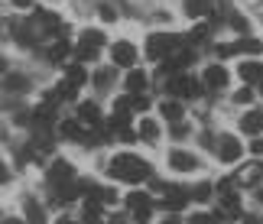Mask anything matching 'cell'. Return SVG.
<instances>
[{
	"label": "cell",
	"mask_w": 263,
	"mask_h": 224,
	"mask_svg": "<svg viewBox=\"0 0 263 224\" xmlns=\"http://www.w3.org/2000/svg\"><path fill=\"white\" fill-rule=\"evenodd\" d=\"M107 176H114V179H124V182H143L153 176V169H149V162L146 159H140L134 156V153H120V156L110 159V166H107Z\"/></svg>",
	"instance_id": "obj_1"
},
{
	"label": "cell",
	"mask_w": 263,
	"mask_h": 224,
	"mask_svg": "<svg viewBox=\"0 0 263 224\" xmlns=\"http://www.w3.org/2000/svg\"><path fill=\"white\" fill-rule=\"evenodd\" d=\"M176 46H179V36H173V33H153L146 39V55L159 62V59H166Z\"/></svg>",
	"instance_id": "obj_2"
},
{
	"label": "cell",
	"mask_w": 263,
	"mask_h": 224,
	"mask_svg": "<svg viewBox=\"0 0 263 224\" xmlns=\"http://www.w3.org/2000/svg\"><path fill=\"white\" fill-rule=\"evenodd\" d=\"M110 62H117L124 68H134L137 65V46L134 43H114L110 46Z\"/></svg>",
	"instance_id": "obj_3"
},
{
	"label": "cell",
	"mask_w": 263,
	"mask_h": 224,
	"mask_svg": "<svg viewBox=\"0 0 263 224\" xmlns=\"http://www.w3.org/2000/svg\"><path fill=\"white\" fill-rule=\"evenodd\" d=\"M169 91H173V95H179V98H198V95H201L198 81L192 78V75H179V78H173V81H169Z\"/></svg>",
	"instance_id": "obj_4"
},
{
	"label": "cell",
	"mask_w": 263,
	"mask_h": 224,
	"mask_svg": "<svg viewBox=\"0 0 263 224\" xmlns=\"http://www.w3.org/2000/svg\"><path fill=\"white\" fill-rule=\"evenodd\" d=\"M169 166H173L176 172H192L198 162H195V156H192V153H185V150H173V153H169Z\"/></svg>",
	"instance_id": "obj_5"
},
{
	"label": "cell",
	"mask_w": 263,
	"mask_h": 224,
	"mask_svg": "<svg viewBox=\"0 0 263 224\" xmlns=\"http://www.w3.org/2000/svg\"><path fill=\"white\" fill-rule=\"evenodd\" d=\"M218 156H221V162H237V159H240V140H234V137H221Z\"/></svg>",
	"instance_id": "obj_6"
},
{
	"label": "cell",
	"mask_w": 263,
	"mask_h": 224,
	"mask_svg": "<svg viewBox=\"0 0 263 224\" xmlns=\"http://www.w3.org/2000/svg\"><path fill=\"white\" fill-rule=\"evenodd\" d=\"M205 85L211 88V91H221V88H224L228 85V72H224V65H208L205 68Z\"/></svg>",
	"instance_id": "obj_7"
},
{
	"label": "cell",
	"mask_w": 263,
	"mask_h": 224,
	"mask_svg": "<svg viewBox=\"0 0 263 224\" xmlns=\"http://www.w3.org/2000/svg\"><path fill=\"white\" fill-rule=\"evenodd\" d=\"M72 176H75V169H72L68 159H55L52 166H49V182H68Z\"/></svg>",
	"instance_id": "obj_8"
},
{
	"label": "cell",
	"mask_w": 263,
	"mask_h": 224,
	"mask_svg": "<svg viewBox=\"0 0 263 224\" xmlns=\"http://www.w3.org/2000/svg\"><path fill=\"white\" fill-rule=\"evenodd\" d=\"M260 179H263V162H247V166L237 172V182H240V185H257Z\"/></svg>",
	"instance_id": "obj_9"
},
{
	"label": "cell",
	"mask_w": 263,
	"mask_h": 224,
	"mask_svg": "<svg viewBox=\"0 0 263 224\" xmlns=\"http://www.w3.org/2000/svg\"><path fill=\"white\" fill-rule=\"evenodd\" d=\"M240 130H244V134H260L263 130V110H247V114L240 117Z\"/></svg>",
	"instance_id": "obj_10"
},
{
	"label": "cell",
	"mask_w": 263,
	"mask_h": 224,
	"mask_svg": "<svg viewBox=\"0 0 263 224\" xmlns=\"http://www.w3.org/2000/svg\"><path fill=\"white\" fill-rule=\"evenodd\" d=\"M78 120H82V124H88V127H98V124H101V110H98V104H91V101L78 104Z\"/></svg>",
	"instance_id": "obj_11"
},
{
	"label": "cell",
	"mask_w": 263,
	"mask_h": 224,
	"mask_svg": "<svg viewBox=\"0 0 263 224\" xmlns=\"http://www.w3.org/2000/svg\"><path fill=\"white\" fill-rule=\"evenodd\" d=\"M127 91H130V95H143V91H146V72L130 68V72H127Z\"/></svg>",
	"instance_id": "obj_12"
},
{
	"label": "cell",
	"mask_w": 263,
	"mask_h": 224,
	"mask_svg": "<svg viewBox=\"0 0 263 224\" xmlns=\"http://www.w3.org/2000/svg\"><path fill=\"white\" fill-rule=\"evenodd\" d=\"M185 201H189V192L169 189V195L163 198V208H166V211H179V208H185Z\"/></svg>",
	"instance_id": "obj_13"
},
{
	"label": "cell",
	"mask_w": 263,
	"mask_h": 224,
	"mask_svg": "<svg viewBox=\"0 0 263 224\" xmlns=\"http://www.w3.org/2000/svg\"><path fill=\"white\" fill-rule=\"evenodd\" d=\"M237 75H240V81H260L263 78V62H240Z\"/></svg>",
	"instance_id": "obj_14"
},
{
	"label": "cell",
	"mask_w": 263,
	"mask_h": 224,
	"mask_svg": "<svg viewBox=\"0 0 263 224\" xmlns=\"http://www.w3.org/2000/svg\"><path fill=\"white\" fill-rule=\"evenodd\" d=\"M234 52H244V55H260L263 52V43H260V39H237V43H234Z\"/></svg>",
	"instance_id": "obj_15"
},
{
	"label": "cell",
	"mask_w": 263,
	"mask_h": 224,
	"mask_svg": "<svg viewBox=\"0 0 263 224\" xmlns=\"http://www.w3.org/2000/svg\"><path fill=\"white\" fill-rule=\"evenodd\" d=\"M159 114H163L169 124H179L182 120V104H176V101H163V104H159Z\"/></svg>",
	"instance_id": "obj_16"
},
{
	"label": "cell",
	"mask_w": 263,
	"mask_h": 224,
	"mask_svg": "<svg viewBox=\"0 0 263 224\" xmlns=\"http://www.w3.org/2000/svg\"><path fill=\"white\" fill-rule=\"evenodd\" d=\"M221 205H224L234 218H240V195H237V192H231V189L221 192Z\"/></svg>",
	"instance_id": "obj_17"
},
{
	"label": "cell",
	"mask_w": 263,
	"mask_h": 224,
	"mask_svg": "<svg viewBox=\"0 0 263 224\" xmlns=\"http://www.w3.org/2000/svg\"><path fill=\"white\" fill-rule=\"evenodd\" d=\"M59 134H62L65 140H85V134H82V127H78L75 120H62V124H59Z\"/></svg>",
	"instance_id": "obj_18"
},
{
	"label": "cell",
	"mask_w": 263,
	"mask_h": 224,
	"mask_svg": "<svg viewBox=\"0 0 263 224\" xmlns=\"http://www.w3.org/2000/svg\"><path fill=\"white\" fill-rule=\"evenodd\" d=\"M137 137H140V140H156V137H159V124H156V120H140Z\"/></svg>",
	"instance_id": "obj_19"
},
{
	"label": "cell",
	"mask_w": 263,
	"mask_h": 224,
	"mask_svg": "<svg viewBox=\"0 0 263 224\" xmlns=\"http://www.w3.org/2000/svg\"><path fill=\"white\" fill-rule=\"evenodd\" d=\"M26 221L29 224H46V211H43V205H36V201H26Z\"/></svg>",
	"instance_id": "obj_20"
},
{
	"label": "cell",
	"mask_w": 263,
	"mask_h": 224,
	"mask_svg": "<svg viewBox=\"0 0 263 224\" xmlns=\"http://www.w3.org/2000/svg\"><path fill=\"white\" fill-rule=\"evenodd\" d=\"M82 218H85V224H101V205H98V198H88Z\"/></svg>",
	"instance_id": "obj_21"
},
{
	"label": "cell",
	"mask_w": 263,
	"mask_h": 224,
	"mask_svg": "<svg viewBox=\"0 0 263 224\" xmlns=\"http://www.w3.org/2000/svg\"><path fill=\"white\" fill-rule=\"evenodd\" d=\"M85 78H88V75H85V68H82V65H68V78H65L68 85L82 88V85H85Z\"/></svg>",
	"instance_id": "obj_22"
},
{
	"label": "cell",
	"mask_w": 263,
	"mask_h": 224,
	"mask_svg": "<svg viewBox=\"0 0 263 224\" xmlns=\"http://www.w3.org/2000/svg\"><path fill=\"white\" fill-rule=\"evenodd\" d=\"M127 205H130V211L146 208L149 205V195H146V192H130V195H127Z\"/></svg>",
	"instance_id": "obj_23"
},
{
	"label": "cell",
	"mask_w": 263,
	"mask_h": 224,
	"mask_svg": "<svg viewBox=\"0 0 263 224\" xmlns=\"http://www.w3.org/2000/svg\"><path fill=\"white\" fill-rule=\"evenodd\" d=\"M221 215L215 211V215H208V211H195V215H189V224H218Z\"/></svg>",
	"instance_id": "obj_24"
},
{
	"label": "cell",
	"mask_w": 263,
	"mask_h": 224,
	"mask_svg": "<svg viewBox=\"0 0 263 224\" xmlns=\"http://www.w3.org/2000/svg\"><path fill=\"white\" fill-rule=\"evenodd\" d=\"M65 55H68V39H59V43L49 49V59H52V62H62Z\"/></svg>",
	"instance_id": "obj_25"
},
{
	"label": "cell",
	"mask_w": 263,
	"mask_h": 224,
	"mask_svg": "<svg viewBox=\"0 0 263 224\" xmlns=\"http://www.w3.org/2000/svg\"><path fill=\"white\" fill-rule=\"evenodd\" d=\"M205 10H211L208 0H189V4H185V13H189V16H201Z\"/></svg>",
	"instance_id": "obj_26"
},
{
	"label": "cell",
	"mask_w": 263,
	"mask_h": 224,
	"mask_svg": "<svg viewBox=\"0 0 263 224\" xmlns=\"http://www.w3.org/2000/svg\"><path fill=\"white\" fill-rule=\"evenodd\" d=\"M82 43H85V46L101 49V46H104V33H101V29H88V33L82 36Z\"/></svg>",
	"instance_id": "obj_27"
},
{
	"label": "cell",
	"mask_w": 263,
	"mask_h": 224,
	"mask_svg": "<svg viewBox=\"0 0 263 224\" xmlns=\"http://www.w3.org/2000/svg\"><path fill=\"white\" fill-rule=\"evenodd\" d=\"M98 52H101V49H95V46H85V43H78V62H95V59H98Z\"/></svg>",
	"instance_id": "obj_28"
},
{
	"label": "cell",
	"mask_w": 263,
	"mask_h": 224,
	"mask_svg": "<svg viewBox=\"0 0 263 224\" xmlns=\"http://www.w3.org/2000/svg\"><path fill=\"white\" fill-rule=\"evenodd\" d=\"M4 91H26V78L23 75H10L4 81Z\"/></svg>",
	"instance_id": "obj_29"
},
{
	"label": "cell",
	"mask_w": 263,
	"mask_h": 224,
	"mask_svg": "<svg viewBox=\"0 0 263 224\" xmlns=\"http://www.w3.org/2000/svg\"><path fill=\"white\" fill-rule=\"evenodd\" d=\"M36 20H39L43 26H49V29H55V26H59V16H55V13H49V10H36Z\"/></svg>",
	"instance_id": "obj_30"
},
{
	"label": "cell",
	"mask_w": 263,
	"mask_h": 224,
	"mask_svg": "<svg viewBox=\"0 0 263 224\" xmlns=\"http://www.w3.org/2000/svg\"><path fill=\"white\" fill-rule=\"evenodd\" d=\"M211 192H215V189H211L208 182H201V185L192 192V198H195V201H208V198H211Z\"/></svg>",
	"instance_id": "obj_31"
},
{
	"label": "cell",
	"mask_w": 263,
	"mask_h": 224,
	"mask_svg": "<svg viewBox=\"0 0 263 224\" xmlns=\"http://www.w3.org/2000/svg\"><path fill=\"white\" fill-rule=\"evenodd\" d=\"M149 215H153V208H149V205H146V208H137V211H134V221H137V224H146Z\"/></svg>",
	"instance_id": "obj_32"
},
{
	"label": "cell",
	"mask_w": 263,
	"mask_h": 224,
	"mask_svg": "<svg viewBox=\"0 0 263 224\" xmlns=\"http://www.w3.org/2000/svg\"><path fill=\"white\" fill-rule=\"evenodd\" d=\"M189 39H192L195 46H198V43H205V39H208V29H205V26H195V29H192V36H189Z\"/></svg>",
	"instance_id": "obj_33"
},
{
	"label": "cell",
	"mask_w": 263,
	"mask_h": 224,
	"mask_svg": "<svg viewBox=\"0 0 263 224\" xmlns=\"http://www.w3.org/2000/svg\"><path fill=\"white\" fill-rule=\"evenodd\" d=\"M107 81H110V72H107V68H101V72L95 75V85H98V88H104Z\"/></svg>",
	"instance_id": "obj_34"
},
{
	"label": "cell",
	"mask_w": 263,
	"mask_h": 224,
	"mask_svg": "<svg viewBox=\"0 0 263 224\" xmlns=\"http://www.w3.org/2000/svg\"><path fill=\"white\" fill-rule=\"evenodd\" d=\"M250 98H254V95H250L247 88H240L237 95H234V101H237V104H250Z\"/></svg>",
	"instance_id": "obj_35"
},
{
	"label": "cell",
	"mask_w": 263,
	"mask_h": 224,
	"mask_svg": "<svg viewBox=\"0 0 263 224\" xmlns=\"http://www.w3.org/2000/svg\"><path fill=\"white\" fill-rule=\"evenodd\" d=\"M101 20H107V23H114V20H117L114 7H101Z\"/></svg>",
	"instance_id": "obj_36"
},
{
	"label": "cell",
	"mask_w": 263,
	"mask_h": 224,
	"mask_svg": "<svg viewBox=\"0 0 263 224\" xmlns=\"http://www.w3.org/2000/svg\"><path fill=\"white\" fill-rule=\"evenodd\" d=\"M231 26L240 29V33H247V20H244V16H231Z\"/></svg>",
	"instance_id": "obj_37"
},
{
	"label": "cell",
	"mask_w": 263,
	"mask_h": 224,
	"mask_svg": "<svg viewBox=\"0 0 263 224\" xmlns=\"http://www.w3.org/2000/svg\"><path fill=\"white\" fill-rule=\"evenodd\" d=\"M218 55H221V59H228V55H234V46H218Z\"/></svg>",
	"instance_id": "obj_38"
},
{
	"label": "cell",
	"mask_w": 263,
	"mask_h": 224,
	"mask_svg": "<svg viewBox=\"0 0 263 224\" xmlns=\"http://www.w3.org/2000/svg\"><path fill=\"white\" fill-rule=\"evenodd\" d=\"M107 224H130V221H127V215H110Z\"/></svg>",
	"instance_id": "obj_39"
},
{
	"label": "cell",
	"mask_w": 263,
	"mask_h": 224,
	"mask_svg": "<svg viewBox=\"0 0 263 224\" xmlns=\"http://www.w3.org/2000/svg\"><path fill=\"white\" fill-rule=\"evenodd\" d=\"M244 224H263L260 215H244Z\"/></svg>",
	"instance_id": "obj_40"
},
{
	"label": "cell",
	"mask_w": 263,
	"mask_h": 224,
	"mask_svg": "<svg viewBox=\"0 0 263 224\" xmlns=\"http://www.w3.org/2000/svg\"><path fill=\"white\" fill-rule=\"evenodd\" d=\"M173 137H185V124H176L173 127Z\"/></svg>",
	"instance_id": "obj_41"
},
{
	"label": "cell",
	"mask_w": 263,
	"mask_h": 224,
	"mask_svg": "<svg viewBox=\"0 0 263 224\" xmlns=\"http://www.w3.org/2000/svg\"><path fill=\"white\" fill-rule=\"evenodd\" d=\"M254 153H257V156H263V140H254Z\"/></svg>",
	"instance_id": "obj_42"
},
{
	"label": "cell",
	"mask_w": 263,
	"mask_h": 224,
	"mask_svg": "<svg viewBox=\"0 0 263 224\" xmlns=\"http://www.w3.org/2000/svg\"><path fill=\"white\" fill-rule=\"evenodd\" d=\"M16 7H33V0H13Z\"/></svg>",
	"instance_id": "obj_43"
},
{
	"label": "cell",
	"mask_w": 263,
	"mask_h": 224,
	"mask_svg": "<svg viewBox=\"0 0 263 224\" xmlns=\"http://www.w3.org/2000/svg\"><path fill=\"white\" fill-rule=\"evenodd\" d=\"M0 224H23V221H20V218H4Z\"/></svg>",
	"instance_id": "obj_44"
},
{
	"label": "cell",
	"mask_w": 263,
	"mask_h": 224,
	"mask_svg": "<svg viewBox=\"0 0 263 224\" xmlns=\"http://www.w3.org/2000/svg\"><path fill=\"white\" fill-rule=\"evenodd\" d=\"M55 224H78V221H75V218H59Z\"/></svg>",
	"instance_id": "obj_45"
},
{
	"label": "cell",
	"mask_w": 263,
	"mask_h": 224,
	"mask_svg": "<svg viewBox=\"0 0 263 224\" xmlns=\"http://www.w3.org/2000/svg\"><path fill=\"white\" fill-rule=\"evenodd\" d=\"M7 179V166H4V162H0V182H4Z\"/></svg>",
	"instance_id": "obj_46"
},
{
	"label": "cell",
	"mask_w": 263,
	"mask_h": 224,
	"mask_svg": "<svg viewBox=\"0 0 263 224\" xmlns=\"http://www.w3.org/2000/svg\"><path fill=\"white\" fill-rule=\"evenodd\" d=\"M163 224H182L179 218H163Z\"/></svg>",
	"instance_id": "obj_47"
},
{
	"label": "cell",
	"mask_w": 263,
	"mask_h": 224,
	"mask_svg": "<svg viewBox=\"0 0 263 224\" xmlns=\"http://www.w3.org/2000/svg\"><path fill=\"white\" fill-rule=\"evenodd\" d=\"M0 72H7V59L4 55H0Z\"/></svg>",
	"instance_id": "obj_48"
},
{
	"label": "cell",
	"mask_w": 263,
	"mask_h": 224,
	"mask_svg": "<svg viewBox=\"0 0 263 224\" xmlns=\"http://www.w3.org/2000/svg\"><path fill=\"white\" fill-rule=\"evenodd\" d=\"M260 95H263V78H260Z\"/></svg>",
	"instance_id": "obj_49"
},
{
	"label": "cell",
	"mask_w": 263,
	"mask_h": 224,
	"mask_svg": "<svg viewBox=\"0 0 263 224\" xmlns=\"http://www.w3.org/2000/svg\"><path fill=\"white\" fill-rule=\"evenodd\" d=\"M260 201H263V189H260Z\"/></svg>",
	"instance_id": "obj_50"
}]
</instances>
